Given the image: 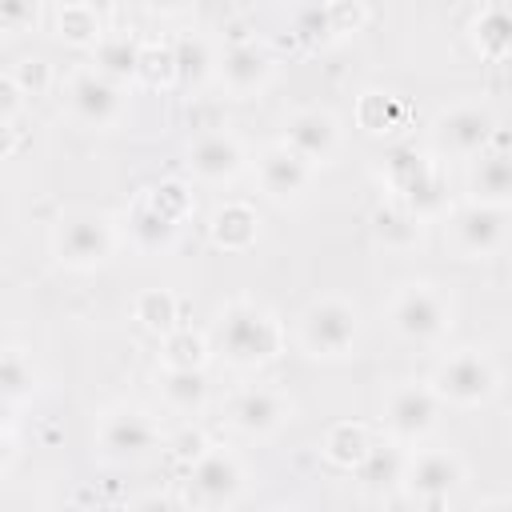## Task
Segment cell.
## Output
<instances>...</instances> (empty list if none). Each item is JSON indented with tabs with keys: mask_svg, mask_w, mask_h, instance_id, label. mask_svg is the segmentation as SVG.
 <instances>
[{
	"mask_svg": "<svg viewBox=\"0 0 512 512\" xmlns=\"http://www.w3.org/2000/svg\"><path fill=\"white\" fill-rule=\"evenodd\" d=\"M52 24H56V36L76 44V48H92L108 24H104V12L96 4H84V0H72V4H56L52 8Z\"/></svg>",
	"mask_w": 512,
	"mask_h": 512,
	"instance_id": "obj_23",
	"label": "cell"
},
{
	"mask_svg": "<svg viewBox=\"0 0 512 512\" xmlns=\"http://www.w3.org/2000/svg\"><path fill=\"white\" fill-rule=\"evenodd\" d=\"M468 200L488 208L512 204V160H508L504 136H496L480 156L468 160Z\"/></svg>",
	"mask_w": 512,
	"mask_h": 512,
	"instance_id": "obj_19",
	"label": "cell"
},
{
	"mask_svg": "<svg viewBox=\"0 0 512 512\" xmlns=\"http://www.w3.org/2000/svg\"><path fill=\"white\" fill-rule=\"evenodd\" d=\"M384 316H388V328L400 340H408V344H440L456 324V304L432 280H404L392 292Z\"/></svg>",
	"mask_w": 512,
	"mask_h": 512,
	"instance_id": "obj_3",
	"label": "cell"
},
{
	"mask_svg": "<svg viewBox=\"0 0 512 512\" xmlns=\"http://www.w3.org/2000/svg\"><path fill=\"white\" fill-rule=\"evenodd\" d=\"M472 512H508V496H488V500H480Z\"/></svg>",
	"mask_w": 512,
	"mask_h": 512,
	"instance_id": "obj_41",
	"label": "cell"
},
{
	"mask_svg": "<svg viewBox=\"0 0 512 512\" xmlns=\"http://www.w3.org/2000/svg\"><path fill=\"white\" fill-rule=\"evenodd\" d=\"M176 232H180V224H176L172 216H164V212L152 204L148 188H144V192L136 196L132 212H128V236H132V244H136L140 252H164V248H172Z\"/></svg>",
	"mask_w": 512,
	"mask_h": 512,
	"instance_id": "obj_21",
	"label": "cell"
},
{
	"mask_svg": "<svg viewBox=\"0 0 512 512\" xmlns=\"http://www.w3.org/2000/svg\"><path fill=\"white\" fill-rule=\"evenodd\" d=\"M284 324L280 316L252 296H236L216 312L212 324V348L232 364V368H264L284 352Z\"/></svg>",
	"mask_w": 512,
	"mask_h": 512,
	"instance_id": "obj_1",
	"label": "cell"
},
{
	"mask_svg": "<svg viewBox=\"0 0 512 512\" xmlns=\"http://www.w3.org/2000/svg\"><path fill=\"white\" fill-rule=\"evenodd\" d=\"M500 136V124L492 116V108L476 104V100H460L448 104L432 116V148L436 156H452V160H472L480 156L492 140Z\"/></svg>",
	"mask_w": 512,
	"mask_h": 512,
	"instance_id": "obj_8",
	"label": "cell"
},
{
	"mask_svg": "<svg viewBox=\"0 0 512 512\" xmlns=\"http://www.w3.org/2000/svg\"><path fill=\"white\" fill-rule=\"evenodd\" d=\"M20 108H24V92H20L16 80L4 72V76H0V124H12V120L20 116Z\"/></svg>",
	"mask_w": 512,
	"mask_h": 512,
	"instance_id": "obj_38",
	"label": "cell"
},
{
	"mask_svg": "<svg viewBox=\"0 0 512 512\" xmlns=\"http://www.w3.org/2000/svg\"><path fill=\"white\" fill-rule=\"evenodd\" d=\"M356 120L364 132H392L396 120H400V100L392 92H380V88H368L360 96V108H356Z\"/></svg>",
	"mask_w": 512,
	"mask_h": 512,
	"instance_id": "obj_32",
	"label": "cell"
},
{
	"mask_svg": "<svg viewBox=\"0 0 512 512\" xmlns=\"http://www.w3.org/2000/svg\"><path fill=\"white\" fill-rule=\"evenodd\" d=\"M160 360H164V368H196V372H204L208 360H212V344H208L204 332L172 328L168 336H160Z\"/></svg>",
	"mask_w": 512,
	"mask_h": 512,
	"instance_id": "obj_29",
	"label": "cell"
},
{
	"mask_svg": "<svg viewBox=\"0 0 512 512\" xmlns=\"http://www.w3.org/2000/svg\"><path fill=\"white\" fill-rule=\"evenodd\" d=\"M312 172L296 152H288L280 140L268 144L260 156H256V184L260 192L272 200V204H296L308 188H312Z\"/></svg>",
	"mask_w": 512,
	"mask_h": 512,
	"instance_id": "obj_18",
	"label": "cell"
},
{
	"mask_svg": "<svg viewBox=\"0 0 512 512\" xmlns=\"http://www.w3.org/2000/svg\"><path fill=\"white\" fill-rule=\"evenodd\" d=\"M132 316L140 320V328H148L156 336H168L172 328H180V300L168 288H144L132 300Z\"/></svg>",
	"mask_w": 512,
	"mask_h": 512,
	"instance_id": "obj_28",
	"label": "cell"
},
{
	"mask_svg": "<svg viewBox=\"0 0 512 512\" xmlns=\"http://www.w3.org/2000/svg\"><path fill=\"white\" fill-rule=\"evenodd\" d=\"M40 24L36 0H0V32H28Z\"/></svg>",
	"mask_w": 512,
	"mask_h": 512,
	"instance_id": "obj_36",
	"label": "cell"
},
{
	"mask_svg": "<svg viewBox=\"0 0 512 512\" xmlns=\"http://www.w3.org/2000/svg\"><path fill=\"white\" fill-rule=\"evenodd\" d=\"M364 336V312L348 296H316L296 320V344L312 360H344Z\"/></svg>",
	"mask_w": 512,
	"mask_h": 512,
	"instance_id": "obj_2",
	"label": "cell"
},
{
	"mask_svg": "<svg viewBox=\"0 0 512 512\" xmlns=\"http://www.w3.org/2000/svg\"><path fill=\"white\" fill-rule=\"evenodd\" d=\"M64 100H68V112H72L84 128H116V124L124 120V108H128L124 84L100 76L96 68H76V72L68 76Z\"/></svg>",
	"mask_w": 512,
	"mask_h": 512,
	"instance_id": "obj_16",
	"label": "cell"
},
{
	"mask_svg": "<svg viewBox=\"0 0 512 512\" xmlns=\"http://www.w3.org/2000/svg\"><path fill=\"white\" fill-rule=\"evenodd\" d=\"M320 8H324L328 40L348 36V32H360V24L368 20V8H364V4H320Z\"/></svg>",
	"mask_w": 512,
	"mask_h": 512,
	"instance_id": "obj_35",
	"label": "cell"
},
{
	"mask_svg": "<svg viewBox=\"0 0 512 512\" xmlns=\"http://www.w3.org/2000/svg\"><path fill=\"white\" fill-rule=\"evenodd\" d=\"M12 424H16V404L0 400V432H12Z\"/></svg>",
	"mask_w": 512,
	"mask_h": 512,
	"instance_id": "obj_42",
	"label": "cell"
},
{
	"mask_svg": "<svg viewBox=\"0 0 512 512\" xmlns=\"http://www.w3.org/2000/svg\"><path fill=\"white\" fill-rule=\"evenodd\" d=\"M36 388H40L36 364H32L20 348H4V352H0V400L24 404V400L36 396Z\"/></svg>",
	"mask_w": 512,
	"mask_h": 512,
	"instance_id": "obj_30",
	"label": "cell"
},
{
	"mask_svg": "<svg viewBox=\"0 0 512 512\" xmlns=\"http://www.w3.org/2000/svg\"><path fill=\"white\" fill-rule=\"evenodd\" d=\"M160 396L172 412L196 416L208 404V376L196 368H164L160 372Z\"/></svg>",
	"mask_w": 512,
	"mask_h": 512,
	"instance_id": "obj_24",
	"label": "cell"
},
{
	"mask_svg": "<svg viewBox=\"0 0 512 512\" xmlns=\"http://www.w3.org/2000/svg\"><path fill=\"white\" fill-rule=\"evenodd\" d=\"M292 412H296V400L276 384L236 388L224 404V420L240 436H272L292 420Z\"/></svg>",
	"mask_w": 512,
	"mask_h": 512,
	"instance_id": "obj_13",
	"label": "cell"
},
{
	"mask_svg": "<svg viewBox=\"0 0 512 512\" xmlns=\"http://www.w3.org/2000/svg\"><path fill=\"white\" fill-rule=\"evenodd\" d=\"M384 180L396 192L400 208L416 220L448 212V180L440 172V160L416 144H396L384 160Z\"/></svg>",
	"mask_w": 512,
	"mask_h": 512,
	"instance_id": "obj_4",
	"label": "cell"
},
{
	"mask_svg": "<svg viewBox=\"0 0 512 512\" xmlns=\"http://www.w3.org/2000/svg\"><path fill=\"white\" fill-rule=\"evenodd\" d=\"M172 60H176V80H184V84H196V80L212 76V68H216V52L200 36H180L172 44Z\"/></svg>",
	"mask_w": 512,
	"mask_h": 512,
	"instance_id": "obj_31",
	"label": "cell"
},
{
	"mask_svg": "<svg viewBox=\"0 0 512 512\" xmlns=\"http://www.w3.org/2000/svg\"><path fill=\"white\" fill-rule=\"evenodd\" d=\"M468 480V464L456 448H416L404 460L400 488L420 504H444L452 500Z\"/></svg>",
	"mask_w": 512,
	"mask_h": 512,
	"instance_id": "obj_11",
	"label": "cell"
},
{
	"mask_svg": "<svg viewBox=\"0 0 512 512\" xmlns=\"http://www.w3.org/2000/svg\"><path fill=\"white\" fill-rule=\"evenodd\" d=\"M244 484H248V468L232 448H204L188 464V500L204 512L232 508L244 496Z\"/></svg>",
	"mask_w": 512,
	"mask_h": 512,
	"instance_id": "obj_9",
	"label": "cell"
},
{
	"mask_svg": "<svg viewBox=\"0 0 512 512\" xmlns=\"http://www.w3.org/2000/svg\"><path fill=\"white\" fill-rule=\"evenodd\" d=\"M12 460H16V440L12 432H0V476L12 468Z\"/></svg>",
	"mask_w": 512,
	"mask_h": 512,
	"instance_id": "obj_40",
	"label": "cell"
},
{
	"mask_svg": "<svg viewBox=\"0 0 512 512\" xmlns=\"http://www.w3.org/2000/svg\"><path fill=\"white\" fill-rule=\"evenodd\" d=\"M136 64H140V40L128 36V32H120V28H108V32L92 44V64H88V68H96L100 76H108V80H116V84L132 80V76H136Z\"/></svg>",
	"mask_w": 512,
	"mask_h": 512,
	"instance_id": "obj_22",
	"label": "cell"
},
{
	"mask_svg": "<svg viewBox=\"0 0 512 512\" xmlns=\"http://www.w3.org/2000/svg\"><path fill=\"white\" fill-rule=\"evenodd\" d=\"M288 152H296L308 168H320V164H332L340 156V144H344V128H340V116L332 108H320V104H308V108H296L288 120H284V140H280Z\"/></svg>",
	"mask_w": 512,
	"mask_h": 512,
	"instance_id": "obj_15",
	"label": "cell"
},
{
	"mask_svg": "<svg viewBox=\"0 0 512 512\" xmlns=\"http://www.w3.org/2000/svg\"><path fill=\"white\" fill-rule=\"evenodd\" d=\"M128 512H184V504L176 496H168V492H144V496H136L128 504Z\"/></svg>",
	"mask_w": 512,
	"mask_h": 512,
	"instance_id": "obj_39",
	"label": "cell"
},
{
	"mask_svg": "<svg viewBox=\"0 0 512 512\" xmlns=\"http://www.w3.org/2000/svg\"><path fill=\"white\" fill-rule=\"evenodd\" d=\"M8 76L16 80V88H20L24 96H28V92H32V96H36V92H44V88H48V80H52V72H48V64H44L40 56H24Z\"/></svg>",
	"mask_w": 512,
	"mask_h": 512,
	"instance_id": "obj_37",
	"label": "cell"
},
{
	"mask_svg": "<svg viewBox=\"0 0 512 512\" xmlns=\"http://www.w3.org/2000/svg\"><path fill=\"white\" fill-rule=\"evenodd\" d=\"M368 448H372V436H368V428H364V424L340 420V424H332V428L324 432V456H328L336 468L356 472V468L364 464Z\"/></svg>",
	"mask_w": 512,
	"mask_h": 512,
	"instance_id": "obj_27",
	"label": "cell"
},
{
	"mask_svg": "<svg viewBox=\"0 0 512 512\" xmlns=\"http://www.w3.org/2000/svg\"><path fill=\"white\" fill-rule=\"evenodd\" d=\"M428 388L436 392L440 404H452V408H484L500 392V364L484 348H456V352H448L432 368Z\"/></svg>",
	"mask_w": 512,
	"mask_h": 512,
	"instance_id": "obj_5",
	"label": "cell"
},
{
	"mask_svg": "<svg viewBox=\"0 0 512 512\" xmlns=\"http://www.w3.org/2000/svg\"><path fill=\"white\" fill-rule=\"evenodd\" d=\"M136 76H140V80H148V84H172V80H176L172 44H140Z\"/></svg>",
	"mask_w": 512,
	"mask_h": 512,
	"instance_id": "obj_34",
	"label": "cell"
},
{
	"mask_svg": "<svg viewBox=\"0 0 512 512\" xmlns=\"http://www.w3.org/2000/svg\"><path fill=\"white\" fill-rule=\"evenodd\" d=\"M448 244L464 260H488L508 248V208L460 204L448 212Z\"/></svg>",
	"mask_w": 512,
	"mask_h": 512,
	"instance_id": "obj_12",
	"label": "cell"
},
{
	"mask_svg": "<svg viewBox=\"0 0 512 512\" xmlns=\"http://www.w3.org/2000/svg\"><path fill=\"white\" fill-rule=\"evenodd\" d=\"M472 44L488 56V60H504L508 56V48H512V12H508V4H484L480 12H476V20H472Z\"/></svg>",
	"mask_w": 512,
	"mask_h": 512,
	"instance_id": "obj_25",
	"label": "cell"
},
{
	"mask_svg": "<svg viewBox=\"0 0 512 512\" xmlns=\"http://www.w3.org/2000/svg\"><path fill=\"white\" fill-rule=\"evenodd\" d=\"M372 224H376V232H380V240H384V244H396V248H404V244H412V240H416V232H420V220H416L412 212H404L400 204H388V208H376V216H372Z\"/></svg>",
	"mask_w": 512,
	"mask_h": 512,
	"instance_id": "obj_33",
	"label": "cell"
},
{
	"mask_svg": "<svg viewBox=\"0 0 512 512\" xmlns=\"http://www.w3.org/2000/svg\"><path fill=\"white\" fill-rule=\"evenodd\" d=\"M440 400L436 392L428 388V380H396L388 384L384 400H380V412H384V428H388V440L396 444H420L436 420H440Z\"/></svg>",
	"mask_w": 512,
	"mask_h": 512,
	"instance_id": "obj_10",
	"label": "cell"
},
{
	"mask_svg": "<svg viewBox=\"0 0 512 512\" xmlns=\"http://www.w3.org/2000/svg\"><path fill=\"white\" fill-rule=\"evenodd\" d=\"M184 164H188V176H196L200 184H232L248 168V148L236 132L212 128L188 144Z\"/></svg>",
	"mask_w": 512,
	"mask_h": 512,
	"instance_id": "obj_17",
	"label": "cell"
},
{
	"mask_svg": "<svg viewBox=\"0 0 512 512\" xmlns=\"http://www.w3.org/2000/svg\"><path fill=\"white\" fill-rule=\"evenodd\" d=\"M212 76L220 80V88H224L228 96L248 100V96L264 92V88L272 84V76H276V60H272V52H268L260 40H252V36H236V40H228V44L216 52V68H212Z\"/></svg>",
	"mask_w": 512,
	"mask_h": 512,
	"instance_id": "obj_14",
	"label": "cell"
},
{
	"mask_svg": "<svg viewBox=\"0 0 512 512\" xmlns=\"http://www.w3.org/2000/svg\"><path fill=\"white\" fill-rule=\"evenodd\" d=\"M208 236L216 248L224 252H248L256 240H260V216L252 204L244 200H228L212 212V224H208Z\"/></svg>",
	"mask_w": 512,
	"mask_h": 512,
	"instance_id": "obj_20",
	"label": "cell"
},
{
	"mask_svg": "<svg viewBox=\"0 0 512 512\" xmlns=\"http://www.w3.org/2000/svg\"><path fill=\"white\" fill-rule=\"evenodd\" d=\"M160 444V428L140 404H112L96 416V452L108 464H136Z\"/></svg>",
	"mask_w": 512,
	"mask_h": 512,
	"instance_id": "obj_7",
	"label": "cell"
},
{
	"mask_svg": "<svg viewBox=\"0 0 512 512\" xmlns=\"http://www.w3.org/2000/svg\"><path fill=\"white\" fill-rule=\"evenodd\" d=\"M404 460H408V452H404V444H396V440H372V448H368V456H364V464L356 468V476H360V484L364 488H392V484H400V476H404Z\"/></svg>",
	"mask_w": 512,
	"mask_h": 512,
	"instance_id": "obj_26",
	"label": "cell"
},
{
	"mask_svg": "<svg viewBox=\"0 0 512 512\" xmlns=\"http://www.w3.org/2000/svg\"><path fill=\"white\" fill-rule=\"evenodd\" d=\"M116 244H120L116 224L96 208L64 212L52 228V256L72 272H92V268L108 264Z\"/></svg>",
	"mask_w": 512,
	"mask_h": 512,
	"instance_id": "obj_6",
	"label": "cell"
}]
</instances>
